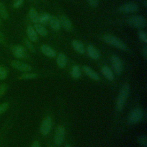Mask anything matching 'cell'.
Here are the masks:
<instances>
[{
    "label": "cell",
    "instance_id": "obj_1",
    "mask_svg": "<svg viewBox=\"0 0 147 147\" xmlns=\"http://www.w3.org/2000/svg\"><path fill=\"white\" fill-rule=\"evenodd\" d=\"M130 92V86L127 83L123 84L118 95L116 100V108L118 111H121L124 107Z\"/></svg>",
    "mask_w": 147,
    "mask_h": 147
},
{
    "label": "cell",
    "instance_id": "obj_2",
    "mask_svg": "<svg viewBox=\"0 0 147 147\" xmlns=\"http://www.w3.org/2000/svg\"><path fill=\"white\" fill-rule=\"evenodd\" d=\"M102 40L105 43L118 49L123 51H126L127 50V45L122 40H121L119 38L115 36L109 34H105L102 36Z\"/></svg>",
    "mask_w": 147,
    "mask_h": 147
},
{
    "label": "cell",
    "instance_id": "obj_3",
    "mask_svg": "<svg viewBox=\"0 0 147 147\" xmlns=\"http://www.w3.org/2000/svg\"><path fill=\"white\" fill-rule=\"evenodd\" d=\"M127 23L134 28L142 30L146 26V20L142 16L134 15L127 18Z\"/></svg>",
    "mask_w": 147,
    "mask_h": 147
},
{
    "label": "cell",
    "instance_id": "obj_4",
    "mask_svg": "<svg viewBox=\"0 0 147 147\" xmlns=\"http://www.w3.org/2000/svg\"><path fill=\"white\" fill-rule=\"evenodd\" d=\"M143 116L144 113L141 108H134L129 115L128 122L130 124H136L142 120Z\"/></svg>",
    "mask_w": 147,
    "mask_h": 147
},
{
    "label": "cell",
    "instance_id": "obj_5",
    "mask_svg": "<svg viewBox=\"0 0 147 147\" xmlns=\"http://www.w3.org/2000/svg\"><path fill=\"white\" fill-rule=\"evenodd\" d=\"M139 9L138 5L134 2H127L122 4L118 8V11L123 14L134 13Z\"/></svg>",
    "mask_w": 147,
    "mask_h": 147
},
{
    "label": "cell",
    "instance_id": "obj_6",
    "mask_svg": "<svg viewBox=\"0 0 147 147\" xmlns=\"http://www.w3.org/2000/svg\"><path fill=\"white\" fill-rule=\"evenodd\" d=\"M65 128L62 125H58L55 131L53 141L55 145L59 146L64 141L65 137Z\"/></svg>",
    "mask_w": 147,
    "mask_h": 147
},
{
    "label": "cell",
    "instance_id": "obj_7",
    "mask_svg": "<svg viewBox=\"0 0 147 147\" xmlns=\"http://www.w3.org/2000/svg\"><path fill=\"white\" fill-rule=\"evenodd\" d=\"M111 61L114 72L117 75H121L123 71V66L120 57L117 55H113L111 57Z\"/></svg>",
    "mask_w": 147,
    "mask_h": 147
},
{
    "label": "cell",
    "instance_id": "obj_8",
    "mask_svg": "<svg viewBox=\"0 0 147 147\" xmlns=\"http://www.w3.org/2000/svg\"><path fill=\"white\" fill-rule=\"evenodd\" d=\"M11 52L13 56L18 59H25L28 55L25 47L21 45H15L11 48Z\"/></svg>",
    "mask_w": 147,
    "mask_h": 147
},
{
    "label": "cell",
    "instance_id": "obj_9",
    "mask_svg": "<svg viewBox=\"0 0 147 147\" xmlns=\"http://www.w3.org/2000/svg\"><path fill=\"white\" fill-rule=\"evenodd\" d=\"M52 118L49 116L46 117L42 121L40 127V131L41 134L43 136L48 135L52 129Z\"/></svg>",
    "mask_w": 147,
    "mask_h": 147
},
{
    "label": "cell",
    "instance_id": "obj_10",
    "mask_svg": "<svg viewBox=\"0 0 147 147\" xmlns=\"http://www.w3.org/2000/svg\"><path fill=\"white\" fill-rule=\"evenodd\" d=\"M11 65L14 69L21 72H29L32 69L31 66L27 63L16 60L11 62Z\"/></svg>",
    "mask_w": 147,
    "mask_h": 147
},
{
    "label": "cell",
    "instance_id": "obj_11",
    "mask_svg": "<svg viewBox=\"0 0 147 147\" xmlns=\"http://www.w3.org/2000/svg\"><path fill=\"white\" fill-rule=\"evenodd\" d=\"M61 27L67 31H70L72 29V24L69 18L65 14H61L59 18Z\"/></svg>",
    "mask_w": 147,
    "mask_h": 147
},
{
    "label": "cell",
    "instance_id": "obj_12",
    "mask_svg": "<svg viewBox=\"0 0 147 147\" xmlns=\"http://www.w3.org/2000/svg\"><path fill=\"white\" fill-rule=\"evenodd\" d=\"M87 55L92 60H96L100 58V54L99 51L94 45L90 44L87 46L86 49Z\"/></svg>",
    "mask_w": 147,
    "mask_h": 147
},
{
    "label": "cell",
    "instance_id": "obj_13",
    "mask_svg": "<svg viewBox=\"0 0 147 147\" xmlns=\"http://www.w3.org/2000/svg\"><path fill=\"white\" fill-rule=\"evenodd\" d=\"M82 69L84 73L90 79L95 81H98L100 79V77L98 74L93 70L91 67L87 65H83Z\"/></svg>",
    "mask_w": 147,
    "mask_h": 147
},
{
    "label": "cell",
    "instance_id": "obj_14",
    "mask_svg": "<svg viewBox=\"0 0 147 147\" xmlns=\"http://www.w3.org/2000/svg\"><path fill=\"white\" fill-rule=\"evenodd\" d=\"M26 35L28 37V39L30 40L31 42H36L38 40V34L34 29L33 26L32 25H29L26 28Z\"/></svg>",
    "mask_w": 147,
    "mask_h": 147
},
{
    "label": "cell",
    "instance_id": "obj_15",
    "mask_svg": "<svg viewBox=\"0 0 147 147\" xmlns=\"http://www.w3.org/2000/svg\"><path fill=\"white\" fill-rule=\"evenodd\" d=\"M71 45L75 52L79 54H84L86 50L83 44L79 40H74L72 41Z\"/></svg>",
    "mask_w": 147,
    "mask_h": 147
},
{
    "label": "cell",
    "instance_id": "obj_16",
    "mask_svg": "<svg viewBox=\"0 0 147 147\" xmlns=\"http://www.w3.org/2000/svg\"><path fill=\"white\" fill-rule=\"evenodd\" d=\"M40 50L41 52L47 57L52 58L56 56L55 51L48 45H45V44L42 45L41 46Z\"/></svg>",
    "mask_w": 147,
    "mask_h": 147
},
{
    "label": "cell",
    "instance_id": "obj_17",
    "mask_svg": "<svg viewBox=\"0 0 147 147\" xmlns=\"http://www.w3.org/2000/svg\"><path fill=\"white\" fill-rule=\"evenodd\" d=\"M101 72L105 78L109 81H113L114 79V76L113 72L111 68L107 65H103L101 68Z\"/></svg>",
    "mask_w": 147,
    "mask_h": 147
},
{
    "label": "cell",
    "instance_id": "obj_18",
    "mask_svg": "<svg viewBox=\"0 0 147 147\" xmlns=\"http://www.w3.org/2000/svg\"><path fill=\"white\" fill-rule=\"evenodd\" d=\"M48 24L51 26V29L55 31H58L61 28L59 18H57L56 17L52 15L50 16Z\"/></svg>",
    "mask_w": 147,
    "mask_h": 147
},
{
    "label": "cell",
    "instance_id": "obj_19",
    "mask_svg": "<svg viewBox=\"0 0 147 147\" xmlns=\"http://www.w3.org/2000/svg\"><path fill=\"white\" fill-rule=\"evenodd\" d=\"M56 64L60 68H64L65 67L67 64V56L63 53H59L56 57Z\"/></svg>",
    "mask_w": 147,
    "mask_h": 147
},
{
    "label": "cell",
    "instance_id": "obj_20",
    "mask_svg": "<svg viewBox=\"0 0 147 147\" xmlns=\"http://www.w3.org/2000/svg\"><path fill=\"white\" fill-rule=\"evenodd\" d=\"M28 16L32 22L34 24H37L38 22L39 14L34 7H31L30 9L28 12Z\"/></svg>",
    "mask_w": 147,
    "mask_h": 147
},
{
    "label": "cell",
    "instance_id": "obj_21",
    "mask_svg": "<svg viewBox=\"0 0 147 147\" xmlns=\"http://www.w3.org/2000/svg\"><path fill=\"white\" fill-rule=\"evenodd\" d=\"M33 28L35 29L36 32H37V34H39L40 36L42 37H45L47 36L48 30L42 25L39 23L35 24Z\"/></svg>",
    "mask_w": 147,
    "mask_h": 147
},
{
    "label": "cell",
    "instance_id": "obj_22",
    "mask_svg": "<svg viewBox=\"0 0 147 147\" xmlns=\"http://www.w3.org/2000/svg\"><path fill=\"white\" fill-rule=\"evenodd\" d=\"M71 75L74 79H78L81 76V71L80 67L78 65H75L72 67L71 71Z\"/></svg>",
    "mask_w": 147,
    "mask_h": 147
},
{
    "label": "cell",
    "instance_id": "obj_23",
    "mask_svg": "<svg viewBox=\"0 0 147 147\" xmlns=\"http://www.w3.org/2000/svg\"><path fill=\"white\" fill-rule=\"evenodd\" d=\"M50 14L47 13H42L39 14L38 17V22L41 25H46L48 24L49 20L50 18Z\"/></svg>",
    "mask_w": 147,
    "mask_h": 147
},
{
    "label": "cell",
    "instance_id": "obj_24",
    "mask_svg": "<svg viewBox=\"0 0 147 147\" xmlns=\"http://www.w3.org/2000/svg\"><path fill=\"white\" fill-rule=\"evenodd\" d=\"M0 17L3 20H7L9 17L8 11L4 4L0 2Z\"/></svg>",
    "mask_w": 147,
    "mask_h": 147
},
{
    "label": "cell",
    "instance_id": "obj_25",
    "mask_svg": "<svg viewBox=\"0 0 147 147\" xmlns=\"http://www.w3.org/2000/svg\"><path fill=\"white\" fill-rule=\"evenodd\" d=\"M24 42L25 47L29 51H30L32 53H34L35 52V48L33 45L32 44V42H31L28 38H25L24 40Z\"/></svg>",
    "mask_w": 147,
    "mask_h": 147
},
{
    "label": "cell",
    "instance_id": "obj_26",
    "mask_svg": "<svg viewBox=\"0 0 147 147\" xmlns=\"http://www.w3.org/2000/svg\"><path fill=\"white\" fill-rule=\"evenodd\" d=\"M38 76V75L35 73H25L22 74L20 79H24V80H28V79H35Z\"/></svg>",
    "mask_w": 147,
    "mask_h": 147
},
{
    "label": "cell",
    "instance_id": "obj_27",
    "mask_svg": "<svg viewBox=\"0 0 147 147\" xmlns=\"http://www.w3.org/2000/svg\"><path fill=\"white\" fill-rule=\"evenodd\" d=\"M138 37L142 42L144 43L147 42V35L145 31L142 30H140L138 32Z\"/></svg>",
    "mask_w": 147,
    "mask_h": 147
},
{
    "label": "cell",
    "instance_id": "obj_28",
    "mask_svg": "<svg viewBox=\"0 0 147 147\" xmlns=\"http://www.w3.org/2000/svg\"><path fill=\"white\" fill-rule=\"evenodd\" d=\"M7 76V71L6 68L3 66H0V80H3Z\"/></svg>",
    "mask_w": 147,
    "mask_h": 147
},
{
    "label": "cell",
    "instance_id": "obj_29",
    "mask_svg": "<svg viewBox=\"0 0 147 147\" xmlns=\"http://www.w3.org/2000/svg\"><path fill=\"white\" fill-rule=\"evenodd\" d=\"M138 143L142 147L147 146V140L146 137L145 136H141L138 138Z\"/></svg>",
    "mask_w": 147,
    "mask_h": 147
},
{
    "label": "cell",
    "instance_id": "obj_30",
    "mask_svg": "<svg viewBox=\"0 0 147 147\" xmlns=\"http://www.w3.org/2000/svg\"><path fill=\"white\" fill-rule=\"evenodd\" d=\"M24 0H13V6L15 9H18L22 6Z\"/></svg>",
    "mask_w": 147,
    "mask_h": 147
},
{
    "label": "cell",
    "instance_id": "obj_31",
    "mask_svg": "<svg viewBox=\"0 0 147 147\" xmlns=\"http://www.w3.org/2000/svg\"><path fill=\"white\" fill-rule=\"evenodd\" d=\"M9 107V103H7V102L0 104V114L5 112L8 109Z\"/></svg>",
    "mask_w": 147,
    "mask_h": 147
},
{
    "label": "cell",
    "instance_id": "obj_32",
    "mask_svg": "<svg viewBox=\"0 0 147 147\" xmlns=\"http://www.w3.org/2000/svg\"><path fill=\"white\" fill-rule=\"evenodd\" d=\"M7 89V85L5 83L1 84L0 85V96L4 95Z\"/></svg>",
    "mask_w": 147,
    "mask_h": 147
},
{
    "label": "cell",
    "instance_id": "obj_33",
    "mask_svg": "<svg viewBox=\"0 0 147 147\" xmlns=\"http://www.w3.org/2000/svg\"><path fill=\"white\" fill-rule=\"evenodd\" d=\"M99 0H87L88 5L92 7H95L98 6Z\"/></svg>",
    "mask_w": 147,
    "mask_h": 147
},
{
    "label": "cell",
    "instance_id": "obj_34",
    "mask_svg": "<svg viewBox=\"0 0 147 147\" xmlns=\"http://www.w3.org/2000/svg\"><path fill=\"white\" fill-rule=\"evenodd\" d=\"M142 55L145 58V59H147V47L146 45H145L142 49Z\"/></svg>",
    "mask_w": 147,
    "mask_h": 147
},
{
    "label": "cell",
    "instance_id": "obj_35",
    "mask_svg": "<svg viewBox=\"0 0 147 147\" xmlns=\"http://www.w3.org/2000/svg\"><path fill=\"white\" fill-rule=\"evenodd\" d=\"M5 42V37H4L3 34L0 32V43L1 44H4Z\"/></svg>",
    "mask_w": 147,
    "mask_h": 147
},
{
    "label": "cell",
    "instance_id": "obj_36",
    "mask_svg": "<svg viewBox=\"0 0 147 147\" xmlns=\"http://www.w3.org/2000/svg\"><path fill=\"white\" fill-rule=\"evenodd\" d=\"M30 147H40V144L38 141H34L31 145Z\"/></svg>",
    "mask_w": 147,
    "mask_h": 147
},
{
    "label": "cell",
    "instance_id": "obj_37",
    "mask_svg": "<svg viewBox=\"0 0 147 147\" xmlns=\"http://www.w3.org/2000/svg\"><path fill=\"white\" fill-rule=\"evenodd\" d=\"M143 4H144V6H145V7H147V1H146V0H144V1H143Z\"/></svg>",
    "mask_w": 147,
    "mask_h": 147
},
{
    "label": "cell",
    "instance_id": "obj_38",
    "mask_svg": "<svg viewBox=\"0 0 147 147\" xmlns=\"http://www.w3.org/2000/svg\"><path fill=\"white\" fill-rule=\"evenodd\" d=\"M65 147H71V145H70L67 144V145H66L65 146Z\"/></svg>",
    "mask_w": 147,
    "mask_h": 147
},
{
    "label": "cell",
    "instance_id": "obj_39",
    "mask_svg": "<svg viewBox=\"0 0 147 147\" xmlns=\"http://www.w3.org/2000/svg\"><path fill=\"white\" fill-rule=\"evenodd\" d=\"M1 18L0 17V26H1Z\"/></svg>",
    "mask_w": 147,
    "mask_h": 147
},
{
    "label": "cell",
    "instance_id": "obj_40",
    "mask_svg": "<svg viewBox=\"0 0 147 147\" xmlns=\"http://www.w3.org/2000/svg\"><path fill=\"white\" fill-rule=\"evenodd\" d=\"M29 1H34V0H29Z\"/></svg>",
    "mask_w": 147,
    "mask_h": 147
},
{
    "label": "cell",
    "instance_id": "obj_41",
    "mask_svg": "<svg viewBox=\"0 0 147 147\" xmlns=\"http://www.w3.org/2000/svg\"><path fill=\"white\" fill-rule=\"evenodd\" d=\"M49 147H53V146H49Z\"/></svg>",
    "mask_w": 147,
    "mask_h": 147
}]
</instances>
